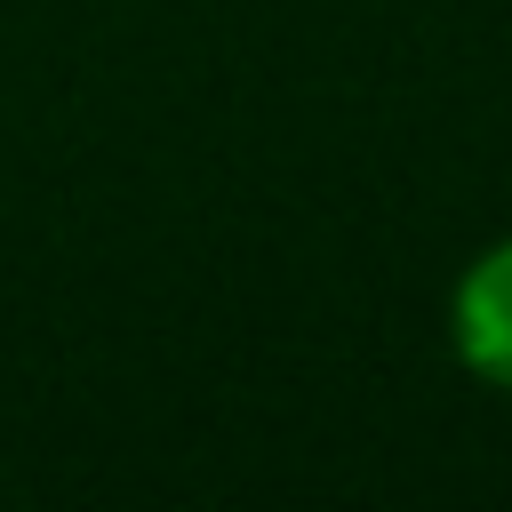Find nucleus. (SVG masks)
I'll return each mask as SVG.
<instances>
[{
  "mask_svg": "<svg viewBox=\"0 0 512 512\" xmlns=\"http://www.w3.org/2000/svg\"><path fill=\"white\" fill-rule=\"evenodd\" d=\"M448 336H456V360L480 384L512 392V240H496L464 264V280L448 296Z\"/></svg>",
  "mask_w": 512,
  "mask_h": 512,
  "instance_id": "f257e3e1",
  "label": "nucleus"
}]
</instances>
